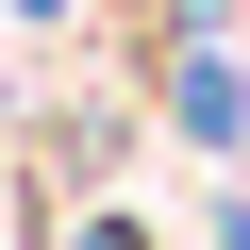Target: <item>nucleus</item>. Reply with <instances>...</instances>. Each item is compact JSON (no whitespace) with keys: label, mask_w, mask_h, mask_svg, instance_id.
<instances>
[{"label":"nucleus","mask_w":250,"mask_h":250,"mask_svg":"<svg viewBox=\"0 0 250 250\" xmlns=\"http://www.w3.org/2000/svg\"><path fill=\"white\" fill-rule=\"evenodd\" d=\"M167 117H184V150H250V50L217 17H167Z\"/></svg>","instance_id":"f257e3e1"},{"label":"nucleus","mask_w":250,"mask_h":250,"mask_svg":"<svg viewBox=\"0 0 250 250\" xmlns=\"http://www.w3.org/2000/svg\"><path fill=\"white\" fill-rule=\"evenodd\" d=\"M67 250H167V233H150V217H83Z\"/></svg>","instance_id":"f03ea898"},{"label":"nucleus","mask_w":250,"mask_h":250,"mask_svg":"<svg viewBox=\"0 0 250 250\" xmlns=\"http://www.w3.org/2000/svg\"><path fill=\"white\" fill-rule=\"evenodd\" d=\"M67 17H83V0H17V34H67Z\"/></svg>","instance_id":"7ed1b4c3"}]
</instances>
